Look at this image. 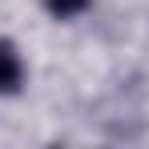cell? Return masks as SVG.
<instances>
[{"mask_svg": "<svg viewBox=\"0 0 149 149\" xmlns=\"http://www.w3.org/2000/svg\"><path fill=\"white\" fill-rule=\"evenodd\" d=\"M20 77H24L20 52L12 49L8 40H0V93H12V89H20Z\"/></svg>", "mask_w": 149, "mask_h": 149, "instance_id": "6da1fadb", "label": "cell"}, {"mask_svg": "<svg viewBox=\"0 0 149 149\" xmlns=\"http://www.w3.org/2000/svg\"><path fill=\"white\" fill-rule=\"evenodd\" d=\"M45 4H49L52 16H77V12L89 8V0H45Z\"/></svg>", "mask_w": 149, "mask_h": 149, "instance_id": "7a4b0ae2", "label": "cell"}]
</instances>
